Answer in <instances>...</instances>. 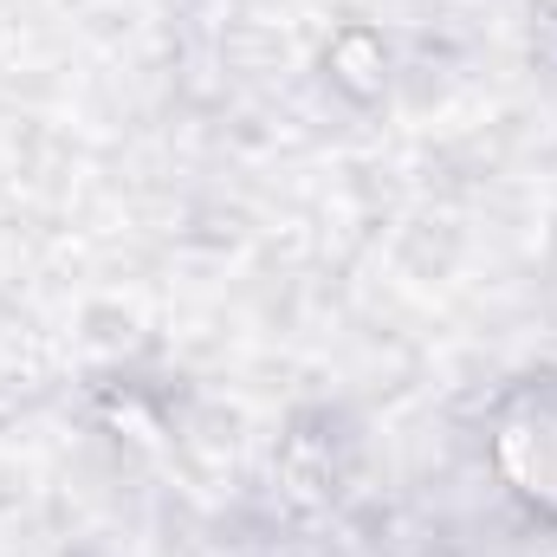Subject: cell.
Returning a JSON list of instances; mask_svg holds the SVG:
<instances>
[{"label":"cell","instance_id":"3","mask_svg":"<svg viewBox=\"0 0 557 557\" xmlns=\"http://www.w3.org/2000/svg\"><path fill=\"white\" fill-rule=\"evenodd\" d=\"M331 473H337V460H331V447L318 434H285V447H278V460H273V480L285 499L318 506L331 493Z\"/></svg>","mask_w":557,"mask_h":557},{"label":"cell","instance_id":"2","mask_svg":"<svg viewBox=\"0 0 557 557\" xmlns=\"http://www.w3.org/2000/svg\"><path fill=\"white\" fill-rule=\"evenodd\" d=\"M324 78L344 85L350 98H376V91L389 85V46H383V33L344 26V33L324 46Z\"/></svg>","mask_w":557,"mask_h":557},{"label":"cell","instance_id":"1","mask_svg":"<svg viewBox=\"0 0 557 557\" xmlns=\"http://www.w3.org/2000/svg\"><path fill=\"white\" fill-rule=\"evenodd\" d=\"M493 473L539 512H557V383L519 389L493 416Z\"/></svg>","mask_w":557,"mask_h":557}]
</instances>
